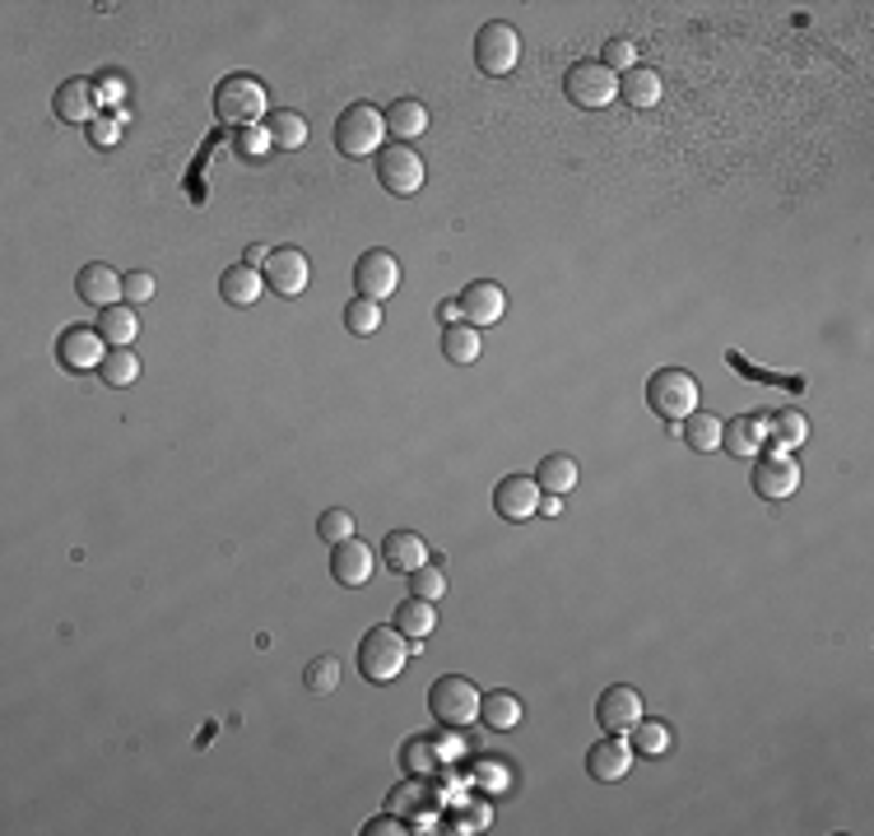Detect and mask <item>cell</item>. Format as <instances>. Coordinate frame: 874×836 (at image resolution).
I'll return each mask as SVG.
<instances>
[{
  "label": "cell",
  "instance_id": "1",
  "mask_svg": "<svg viewBox=\"0 0 874 836\" xmlns=\"http://www.w3.org/2000/svg\"><path fill=\"white\" fill-rule=\"evenodd\" d=\"M214 117L229 130H252L265 126L271 103H265V84L256 75H229L214 84Z\"/></svg>",
  "mask_w": 874,
  "mask_h": 836
},
{
  "label": "cell",
  "instance_id": "2",
  "mask_svg": "<svg viewBox=\"0 0 874 836\" xmlns=\"http://www.w3.org/2000/svg\"><path fill=\"white\" fill-rule=\"evenodd\" d=\"M406 660H410V637L396 623L391 627H368L364 642H358V669H364L368 684H396Z\"/></svg>",
  "mask_w": 874,
  "mask_h": 836
},
{
  "label": "cell",
  "instance_id": "3",
  "mask_svg": "<svg viewBox=\"0 0 874 836\" xmlns=\"http://www.w3.org/2000/svg\"><path fill=\"white\" fill-rule=\"evenodd\" d=\"M480 688L465 679V674H442V679H433V688H429V711H433V720L438 726H446V730H465V726H475L480 720Z\"/></svg>",
  "mask_w": 874,
  "mask_h": 836
},
{
  "label": "cell",
  "instance_id": "4",
  "mask_svg": "<svg viewBox=\"0 0 874 836\" xmlns=\"http://www.w3.org/2000/svg\"><path fill=\"white\" fill-rule=\"evenodd\" d=\"M382 140H387V117L372 103H349L340 121H335V149L345 158H368V154L377 158Z\"/></svg>",
  "mask_w": 874,
  "mask_h": 836
},
{
  "label": "cell",
  "instance_id": "5",
  "mask_svg": "<svg viewBox=\"0 0 874 836\" xmlns=\"http://www.w3.org/2000/svg\"><path fill=\"white\" fill-rule=\"evenodd\" d=\"M646 404L652 414L684 423L693 410H698V377H688L684 368H661L652 381H646Z\"/></svg>",
  "mask_w": 874,
  "mask_h": 836
},
{
  "label": "cell",
  "instance_id": "6",
  "mask_svg": "<svg viewBox=\"0 0 874 836\" xmlns=\"http://www.w3.org/2000/svg\"><path fill=\"white\" fill-rule=\"evenodd\" d=\"M517 61H522V33L512 29V24L493 19V24H484L475 33V65H480L488 80L512 75V71H517Z\"/></svg>",
  "mask_w": 874,
  "mask_h": 836
},
{
  "label": "cell",
  "instance_id": "7",
  "mask_svg": "<svg viewBox=\"0 0 874 836\" xmlns=\"http://www.w3.org/2000/svg\"><path fill=\"white\" fill-rule=\"evenodd\" d=\"M564 94L581 112H600V107H610L619 98V75H610L600 61H577L572 71L564 75Z\"/></svg>",
  "mask_w": 874,
  "mask_h": 836
},
{
  "label": "cell",
  "instance_id": "8",
  "mask_svg": "<svg viewBox=\"0 0 874 836\" xmlns=\"http://www.w3.org/2000/svg\"><path fill=\"white\" fill-rule=\"evenodd\" d=\"M377 182L387 195H414L423 187V158L410 145H382L377 149Z\"/></svg>",
  "mask_w": 874,
  "mask_h": 836
},
{
  "label": "cell",
  "instance_id": "9",
  "mask_svg": "<svg viewBox=\"0 0 874 836\" xmlns=\"http://www.w3.org/2000/svg\"><path fill=\"white\" fill-rule=\"evenodd\" d=\"M749 484H754V493L764 497V502H787V497L800 488V465H796L781 446H777V451L768 446V456L754 461Z\"/></svg>",
  "mask_w": 874,
  "mask_h": 836
},
{
  "label": "cell",
  "instance_id": "10",
  "mask_svg": "<svg viewBox=\"0 0 874 836\" xmlns=\"http://www.w3.org/2000/svg\"><path fill=\"white\" fill-rule=\"evenodd\" d=\"M354 284H358V298L382 303L400 288V261L391 252H382V246H377V252H364L354 265Z\"/></svg>",
  "mask_w": 874,
  "mask_h": 836
},
{
  "label": "cell",
  "instance_id": "11",
  "mask_svg": "<svg viewBox=\"0 0 874 836\" xmlns=\"http://www.w3.org/2000/svg\"><path fill=\"white\" fill-rule=\"evenodd\" d=\"M633 743H623V734H604L600 743L587 749V776L600 781V785H614L633 772Z\"/></svg>",
  "mask_w": 874,
  "mask_h": 836
},
{
  "label": "cell",
  "instance_id": "12",
  "mask_svg": "<svg viewBox=\"0 0 874 836\" xmlns=\"http://www.w3.org/2000/svg\"><path fill=\"white\" fill-rule=\"evenodd\" d=\"M261 275L280 293V298H298V293L307 288V279H312V265H307V256L298 252V246H275L271 261L261 265Z\"/></svg>",
  "mask_w": 874,
  "mask_h": 836
},
{
  "label": "cell",
  "instance_id": "13",
  "mask_svg": "<svg viewBox=\"0 0 874 836\" xmlns=\"http://www.w3.org/2000/svg\"><path fill=\"white\" fill-rule=\"evenodd\" d=\"M596 720H600L604 734H629L638 720H642V692L638 688H623V684L604 688L600 702H596Z\"/></svg>",
  "mask_w": 874,
  "mask_h": 836
},
{
  "label": "cell",
  "instance_id": "14",
  "mask_svg": "<svg viewBox=\"0 0 874 836\" xmlns=\"http://www.w3.org/2000/svg\"><path fill=\"white\" fill-rule=\"evenodd\" d=\"M122 275L112 265H103V261H88L80 275H75V293H80V303L84 307H98V311H107V307H117L126 293H122Z\"/></svg>",
  "mask_w": 874,
  "mask_h": 836
},
{
  "label": "cell",
  "instance_id": "15",
  "mask_svg": "<svg viewBox=\"0 0 874 836\" xmlns=\"http://www.w3.org/2000/svg\"><path fill=\"white\" fill-rule=\"evenodd\" d=\"M493 507H498L503 521H530L540 511V484L530 474H507V479L493 488Z\"/></svg>",
  "mask_w": 874,
  "mask_h": 836
},
{
  "label": "cell",
  "instance_id": "16",
  "mask_svg": "<svg viewBox=\"0 0 874 836\" xmlns=\"http://www.w3.org/2000/svg\"><path fill=\"white\" fill-rule=\"evenodd\" d=\"M461 316L470 326H498L503 321V311H507V293H503V284H493V279H475V284H465V293H461Z\"/></svg>",
  "mask_w": 874,
  "mask_h": 836
},
{
  "label": "cell",
  "instance_id": "17",
  "mask_svg": "<svg viewBox=\"0 0 874 836\" xmlns=\"http://www.w3.org/2000/svg\"><path fill=\"white\" fill-rule=\"evenodd\" d=\"M107 340L98 330H88V326H75V330H65L61 335V345H56V358H61V368H71V372H94V368H103V358H107V349H103Z\"/></svg>",
  "mask_w": 874,
  "mask_h": 836
},
{
  "label": "cell",
  "instance_id": "18",
  "mask_svg": "<svg viewBox=\"0 0 874 836\" xmlns=\"http://www.w3.org/2000/svg\"><path fill=\"white\" fill-rule=\"evenodd\" d=\"M52 112H56V121H65V126H88V121L98 117V88H94V80H65L56 88V98H52Z\"/></svg>",
  "mask_w": 874,
  "mask_h": 836
},
{
  "label": "cell",
  "instance_id": "19",
  "mask_svg": "<svg viewBox=\"0 0 874 836\" xmlns=\"http://www.w3.org/2000/svg\"><path fill=\"white\" fill-rule=\"evenodd\" d=\"M330 576L340 581V585H368V576H372V549L358 535L340 539V544H330Z\"/></svg>",
  "mask_w": 874,
  "mask_h": 836
},
{
  "label": "cell",
  "instance_id": "20",
  "mask_svg": "<svg viewBox=\"0 0 874 836\" xmlns=\"http://www.w3.org/2000/svg\"><path fill=\"white\" fill-rule=\"evenodd\" d=\"M382 562L396 576H410V572H419L423 562H429V544H423L414 530H391L382 539Z\"/></svg>",
  "mask_w": 874,
  "mask_h": 836
},
{
  "label": "cell",
  "instance_id": "21",
  "mask_svg": "<svg viewBox=\"0 0 874 836\" xmlns=\"http://www.w3.org/2000/svg\"><path fill=\"white\" fill-rule=\"evenodd\" d=\"M261 284H265V275L261 269H252V265H229L219 275V298L229 303V307H256V298H261Z\"/></svg>",
  "mask_w": 874,
  "mask_h": 836
},
{
  "label": "cell",
  "instance_id": "22",
  "mask_svg": "<svg viewBox=\"0 0 874 836\" xmlns=\"http://www.w3.org/2000/svg\"><path fill=\"white\" fill-rule=\"evenodd\" d=\"M387 130L396 135V145H406V140H419L423 130H429V107H423L419 98H396L387 112Z\"/></svg>",
  "mask_w": 874,
  "mask_h": 836
},
{
  "label": "cell",
  "instance_id": "23",
  "mask_svg": "<svg viewBox=\"0 0 874 836\" xmlns=\"http://www.w3.org/2000/svg\"><path fill=\"white\" fill-rule=\"evenodd\" d=\"M764 437H772L768 414H749V419H735V423L726 427V433H722V446L730 451V456H758Z\"/></svg>",
  "mask_w": 874,
  "mask_h": 836
},
{
  "label": "cell",
  "instance_id": "24",
  "mask_svg": "<svg viewBox=\"0 0 874 836\" xmlns=\"http://www.w3.org/2000/svg\"><path fill=\"white\" fill-rule=\"evenodd\" d=\"M619 98L629 107H638V112L656 107L661 103V75L652 71V65H633L629 75H619Z\"/></svg>",
  "mask_w": 874,
  "mask_h": 836
},
{
  "label": "cell",
  "instance_id": "25",
  "mask_svg": "<svg viewBox=\"0 0 874 836\" xmlns=\"http://www.w3.org/2000/svg\"><path fill=\"white\" fill-rule=\"evenodd\" d=\"M98 335L112 345V349H130L136 345V335H140V316H136V307H107V311H98Z\"/></svg>",
  "mask_w": 874,
  "mask_h": 836
},
{
  "label": "cell",
  "instance_id": "26",
  "mask_svg": "<svg viewBox=\"0 0 874 836\" xmlns=\"http://www.w3.org/2000/svg\"><path fill=\"white\" fill-rule=\"evenodd\" d=\"M577 479H581V469H577V461H572V456H564V451H554V456H545V461H540V469H535V484H540V493H554V497L572 493V488H577Z\"/></svg>",
  "mask_w": 874,
  "mask_h": 836
},
{
  "label": "cell",
  "instance_id": "27",
  "mask_svg": "<svg viewBox=\"0 0 874 836\" xmlns=\"http://www.w3.org/2000/svg\"><path fill=\"white\" fill-rule=\"evenodd\" d=\"M522 716H526L522 697H517V692H507V688L488 692L484 702H480V720H484L488 730H517V726H522Z\"/></svg>",
  "mask_w": 874,
  "mask_h": 836
},
{
  "label": "cell",
  "instance_id": "28",
  "mask_svg": "<svg viewBox=\"0 0 874 836\" xmlns=\"http://www.w3.org/2000/svg\"><path fill=\"white\" fill-rule=\"evenodd\" d=\"M722 433H726V423L716 419V414H703V410H693L680 423V437L698 451V456H707V451H722Z\"/></svg>",
  "mask_w": 874,
  "mask_h": 836
},
{
  "label": "cell",
  "instance_id": "29",
  "mask_svg": "<svg viewBox=\"0 0 874 836\" xmlns=\"http://www.w3.org/2000/svg\"><path fill=\"white\" fill-rule=\"evenodd\" d=\"M480 330L470 326V321H456V326H442V353H446V363H456V368H470L480 358Z\"/></svg>",
  "mask_w": 874,
  "mask_h": 836
},
{
  "label": "cell",
  "instance_id": "30",
  "mask_svg": "<svg viewBox=\"0 0 874 836\" xmlns=\"http://www.w3.org/2000/svg\"><path fill=\"white\" fill-rule=\"evenodd\" d=\"M396 627L406 632L410 642H423V637H429V632L438 627V604L410 595L406 604H396Z\"/></svg>",
  "mask_w": 874,
  "mask_h": 836
},
{
  "label": "cell",
  "instance_id": "31",
  "mask_svg": "<svg viewBox=\"0 0 874 836\" xmlns=\"http://www.w3.org/2000/svg\"><path fill=\"white\" fill-rule=\"evenodd\" d=\"M265 135H271V145L275 149H303L307 145V121L298 117V112H271L265 117Z\"/></svg>",
  "mask_w": 874,
  "mask_h": 836
},
{
  "label": "cell",
  "instance_id": "32",
  "mask_svg": "<svg viewBox=\"0 0 874 836\" xmlns=\"http://www.w3.org/2000/svg\"><path fill=\"white\" fill-rule=\"evenodd\" d=\"M629 734H633V753L652 758V762H661L670 753V743H675V734H670V726H661V720H638Z\"/></svg>",
  "mask_w": 874,
  "mask_h": 836
},
{
  "label": "cell",
  "instance_id": "33",
  "mask_svg": "<svg viewBox=\"0 0 874 836\" xmlns=\"http://www.w3.org/2000/svg\"><path fill=\"white\" fill-rule=\"evenodd\" d=\"M103 381H107V387H136V381H140V353L136 349H107V358H103Z\"/></svg>",
  "mask_w": 874,
  "mask_h": 836
},
{
  "label": "cell",
  "instance_id": "34",
  "mask_svg": "<svg viewBox=\"0 0 874 836\" xmlns=\"http://www.w3.org/2000/svg\"><path fill=\"white\" fill-rule=\"evenodd\" d=\"M345 330L358 335V340H364V335H377V330H382V303L354 298V303L345 307Z\"/></svg>",
  "mask_w": 874,
  "mask_h": 836
},
{
  "label": "cell",
  "instance_id": "35",
  "mask_svg": "<svg viewBox=\"0 0 874 836\" xmlns=\"http://www.w3.org/2000/svg\"><path fill=\"white\" fill-rule=\"evenodd\" d=\"M303 684H307V692L326 697L335 684H340V660H335V655H317V660L303 669Z\"/></svg>",
  "mask_w": 874,
  "mask_h": 836
},
{
  "label": "cell",
  "instance_id": "36",
  "mask_svg": "<svg viewBox=\"0 0 874 836\" xmlns=\"http://www.w3.org/2000/svg\"><path fill=\"white\" fill-rule=\"evenodd\" d=\"M772 437H777V446H800L804 437H810V419L804 414H796V410H781V414H772Z\"/></svg>",
  "mask_w": 874,
  "mask_h": 836
},
{
  "label": "cell",
  "instance_id": "37",
  "mask_svg": "<svg viewBox=\"0 0 874 836\" xmlns=\"http://www.w3.org/2000/svg\"><path fill=\"white\" fill-rule=\"evenodd\" d=\"M600 65H604L610 75H629L633 65H638V47H633V38H610V42H604Z\"/></svg>",
  "mask_w": 874,
  "mask_h": 836
},
{
  "label": "cell",
  "instance_id": "38",
  "mask_svg": "<svg viewBox=\"0 0 874 836\" xmlns=\"http://www.w3.org/2000/svg\"><path fill=\"white\" fill-rule=\"evenodd\" d=\"M410 595L438 604V600L446 595V576H442V568H429V562H423L419 572H410Z\"/></svg>",
  "mask_w": 874,
  "mask_h": 836
},
{
  "label": "cell",
  "instance_id": "39",
  "mask_svg": "<svg viewBox=\"0 0 874 836\" xmlns=\"http://www.w3.org/2000/svg\"><path fill=\"white\" fill-rule=\"evenodd\" d=\"M317 535L326 539V544H340V539H349V535H354V516H349L345 507L322 511V516H317Z\"/></svg>",
  "mask_w": 874,
  "mask_h": 836
},
{
  "label": "cell",
  "instance_id": "40",
  "mask_svg": "<svg viewBox=\"0 0 874 836\" xmlns=\"http://www.w3.org/2000/svg\"><path fill=\"white\" fill-rule=\"evenodd\" d=\"M265 145H271V135H265V126H252V130H233V149L242 158H261Z\"/></svg>",
  "mask_w": 874,
  "mask_h": 836
},
{
  "label": "cell",
  "instance_id": "41",
  "mask_svg": "<svg viewBox=\"0 0 874 836\" xmlns=\"http://www.w3.org/2000/svg\"><path fill=\"white\" fill-rule=\"evenodd\" d=\"M122 293H126V307L149 303V298H154V275H149V269H136V275H126Z\"/></svg>",
  "mask_w": 874,
  "mask_h": 836
},
{
  "label": "cell",
  "instance_id": "42",
  "mask_svg": "<svg viewBox=\"0 0 874 836\" xmlns=\"http://www.w3.org/2000/svg\"><path fill=\"white\" fill-rule=\"evenodd\" d=\"M84 130H88V140H94L98 149H107V145H117V140H122V126L112 121V117H94Z\"/></svg>",
  "mask_w": 874,
  "mask_h": 836
},
{
  "label": "cell",
  "instance_id": "43",
  "mask_svg": "<svg viewBox=\"0 0 874 836\" xmlns=\"http://www.w3.org/2000/svg\"><path fill=\"white\" fill-rule=\"evenodd\" d=\"M406 766H410V772H433L438 758H429V739H410L406 743Z\"/></svg>",
  "mask_w": 874,
  "mask_h": 836
},
{
  "label": "cell",
  "instance_id": "44",
  "mask_svg": "<svg viewBox=\"0 0 874 836\" xmlns=\"http://www.w3.org/2000/svg\"><path fill=\"white\" fill-rule=\"evenodd\" d=\"M364 832L368 836H400V832H410V827H406V818H391V813H387V818H372Z\"/></svg>",
  "mask_w": 874,
  "mask_h": 836
},
{
  "label": "cell",
  "instance_id": "45",
  "mask_svg": "<svg viewBox=\"0 0 874 836\" xmlns=\"http://www.w3.org/2000/svg\"><path fill=\"white\" fill-rule=\"evenodd\" d=\"M438 321H442V326H456V321H465V316H461V303H456V298L438 303Z\"/></svg>",
  "mask_w": 874,
  "mask_h": 836
},
{
  "label": "cell",
  "instance_id": "46",
  "mask_svg": "<svg viewBox=\"0 0 874 836\" xmlns=\"http://www.w3.org/2000/svg\"><path fill=\"white\" fill-rule=\"evenodd\" d=\"M265 261H271V246H246V265L252 269H261Z\"/></svg>",
  "mask_w": 874,
  "mask_h": 836
},
{
  "label": "cell",
  "instance_id": "47",
  "mask_svg": "<svg viewBox=\"0 0 874 836\" xmlns=\"http://www.w3.org/2000/svg\"><path fill=\"white\" fill-rule=\"evenodd\" d=\"M540 511H549V516H558V511H564V497H540Z\"/></svg>",
  "mask_w": 874,
  "mask_h": 836
}]
</instances>
